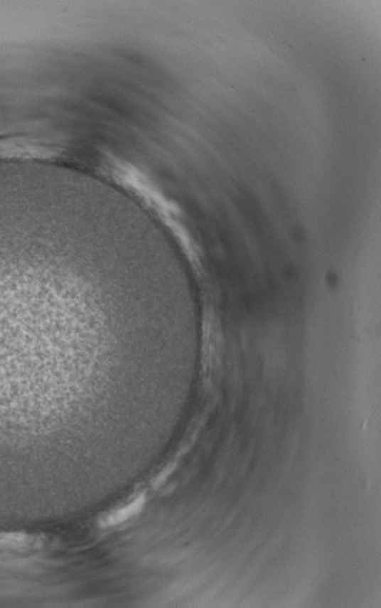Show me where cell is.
<instances>
[{
	"instance_id": "6da1fadb",
	"label": "cell",
	"mask_w": 381,
	"mask_h": 608,
	"mask_svg": "<svg viewBox=\"0 0 381 608\" xmlns=\"http://www.w3.org/2000/svg\"><path fill=\"white\" fill-rule=\"evenodd\" d=\"M144 505H145V496L140 495L139 497H136L135 500L129 502L128 505L124 506L121 508L115 509L112 513H109L107 517H104L102 519L100 524H102L103 528L122 524L124 521L136 516L143 509Z\"/></svg>"
}]
</instances>
